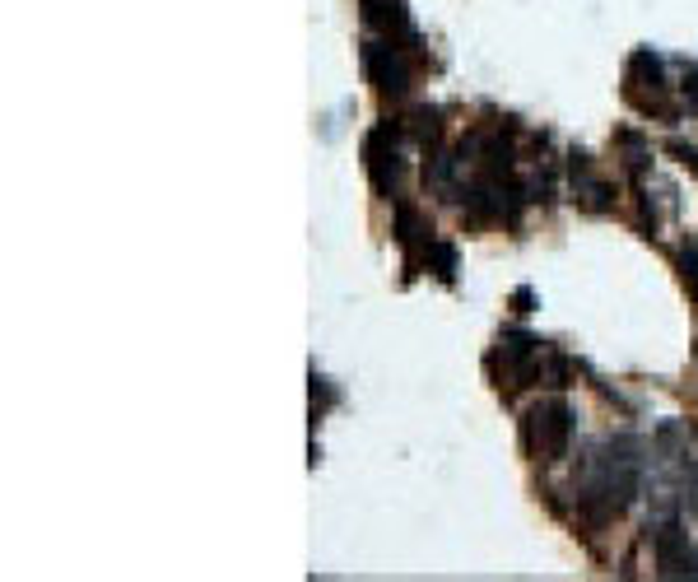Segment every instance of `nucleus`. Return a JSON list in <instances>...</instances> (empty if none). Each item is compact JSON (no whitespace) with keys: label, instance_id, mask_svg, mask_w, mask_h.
Segmentation results:
<instances>
[{"label":"nucleus","instance_id":"obj_1","mask_svg":"<svg viewBox=\"0 0 698 582\" xmlns=\"http://www.w3.org/2000/svg\"><path fill=\"white\" fill-rule=\"evenodd\" d=\"M568 438H573V410H568V401L550 396V401H536V406L522 410V447L536 461H559L568 452Z\"/></svg>","mask_w":698,"mask_h":582},{"label":"nucleus","instance_id":"obj_2","mask_svg":"<svg viewBox=\"0 0 698 582\" xmlns=\"http://www.w3.org/2000/svg\"><path fill=\"white\" fill-rule=\"evenodd\" d=\"M624 98L643 117H671V80H666V66H661L657 52H633L629 66H624Z\"/></svg>","mask_w":698,"mask_h":582},{"label":"nucleus","instance_id":"obj_3","mask_svg":"<svg viewBox=\"0 0 698 582\" xmlns=\"http://www.w3.org/2000/svg\"><path fill=\"white\" fill-rule=\"evenodd\" d=\"M363 70H368V80L382 98H405L410 94V84H415V66H410V56L405 47L391 42H363Z\"/></svg>","mask_w":698,"mask_h":582},{"label":"nucleus","instance_id":"obj_4","mask_svg":"<svg viewBox=\"0 0 698 582\" xmlns=\"http://www.w3.org/2000/svg\"><path fill=\"white\" fill-rule=\"evenodd\" d=\"M363 159H368V177H373V191L382 201L396 196L401 187V154H396V126L382 122L363 136Z\"/></svg>","mask_w":698,"mask_h":582},{"label":"nucleus","instance_id":"obj_5","mask_svg":"<svg viewBox=\"0 0 698 582\" xmlns=\"http://www.w3.org/2000/svg\"><path fill=\"white\" fill-rule=\"evenodd\" d=\"M652 555H657V569L666 573V578H694L698 573L694 545H689V536L675 527V522L657 527V536H652Z\"/></svg>","mask_w":698,"mask_h":582},{"label":"nucleus","instance_id":"obj_6","mask_svg":"<svg viewBox=\"0 0 698 582\" xmlns=\"http://www.w3.org/2000/svg\"><path fill=\"white\" fill-rule=\"evenodd\" d=\"M568 173H573V201L582 210H591V215H610L615 210V187L601 173H591V154H573Z\"/></svg>","mask_w":698,"mask_h":582},{"label":"nucleus","instance_id":"obj_7","mask_svg":"<svg viewBox=\"0 0 698 582\" xmlns=\"http://www.w3.org/2000/svg\"><path fill=\"white\" fill-rule=\"evenodd\" d=\"M396 243L405 247V261H410V266H415L419 247L433 252V229H429V219L419 215L415 205H396Z\"/></svg>","mask_w":698,"mask_h":582},{"label":"nucleus","instance_id":"obj_8","mask_svg":"<svg viewBox=\"0 0 698 582\" xmlns=\"http://www.w3.org/2000/svg\"><path fill=\"white\" fill-rule=\"evenodd\" d=\"M359 10H363V24L368 28H382V33H405V38H415V28H410V19H405L401 10V0H359Z\"/></svg>","mask_w":698,"mask_h":582},{"label":"nucleus","instance_id":"obj_9","mask_svg":"<svg viewBox=\"0 0 698 582\" xmlns=\"http://www.w3.org/2000/svg\"><path fill=\"white\" fill-rule=\"evenodd\" d=\"M410 136H415L419 145L433 154L438 140H443V112H438V108H415V112H410Z\"/></svg>","mask_w":698,"mask_h":582},{"label":"nucleus","instance_id":"obj_10","mask_svg":"<svg viewBox=\"0 0 698 582\" xmlns=\"http://www.w3.org/2000/svg\"><path fill=\"white\" fill-rule=\"evenodd\" d=\"M675 266H680V280H685L689 298L698 303V243H680V252H675Z\"/></svg>","mask_w":698,"mask_h":582},{"label":"nucleus","instance_id":"obj_11","mask_svg":"<svg viewBox=\"0 0 698 582\" xmlns=\"http://www.w3.org/2000/svg\"><path fill=\"white\" fill-rule=\"evenodd\" d=\"M666 149H671L675 159H680V163H685V168H689V173L698 177V149H694V145H685V140H671V145H666Z\"/></svg>","mask_w":698,"mask_h":582},{"label":"nucleus","instance_id":"obj_12","mask_svg":"<svg viewBox=\"0 0 698 582\" xmlns=\"http://www.w3.org/2000/svg\"><path fill=\"white\" fill-rule=\"evenodd\" d=\"M689 112H694V117H698V94H689Z\"/></svg>","mask_w":698,"mask_h":582}]
</instances>
